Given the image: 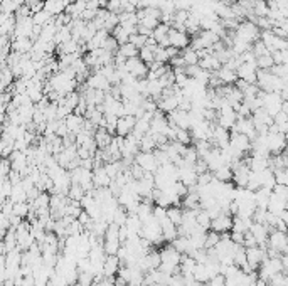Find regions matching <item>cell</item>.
Wrapping results in <instances>:
<instances>
[{"instance_id":"1","label":"cell","mask_w":288,"mask_h":286,"mask_svg":"<svg viewBox=\"0 0 288 286\" xmlns=\"http://www.w3.org/2000/svg\"><path fill=\"white\" fill-rule=\"evenodd\" d=\"M160 251V257H162V264H160V270L163 273L170 274H180V261H182V254L174 248L172 242H165L162 248H159Z\"/></svg>"},{"instance_id":"2","label":"cell","mask_w":288,"mask_h":286,"mask_svg":"<svg viewBox=\"0 0 288 286\" xmlns=\"http://www.w3.org/2000/svg\"><path fill=\"white\" fill-rule=\"evenodd\" d=\"M259 36H261V29L256 26L251 20H243V22L238 26V29L233 32V37L236 41L246 42V44L253 45L256 41H259Z\"/></svg>"},{"instance_id":"3","label":"cell","mask_w":288,"mask_h":286,"mask_svg":"<svg viewBox=\"0 0 288 286\" xmlns=\"http://www.w3.org/2000/svg\"><path fill=\"white\" fill-rule=\"evenodd\" d=\"M278 273H285V268H283V261H282V256L278 257H266L265 261H263V264L259 266L258 270V276L261 278V280L268 281L272 280L273 276H276Z\"/></svg>"},{"instance_id":"4","label":"cell","mask_w":288,"mask_h":286,"mask_svg":"<svg viewBox=\"0 0 288 286\" xmlns=\"http://www.w3.org/2000/svg\"><path fill=\"white\" fill-rule=\"evenodd\" d=\"M103 248L106 254H118L122 248V239H120V226L110 224L108 231H106L105 238H103Z\"/></svg>"},{"instance_id":"5","label":"cell","mask_w":288,"mask_h":286,"mask_svg":"<svg viewBox=\"0 0 288 286\" xmlns=\"http://www.w3.org/2000/svg\"><path fill=\"white\" fill-rule=\"evenodd\" d=\"M261 100H263V109H265L270 116H273V118L282 111L283 103H285L282 98V93H275V91H273V93H265V91H261Z\"/></svg>"},{"instance_id":"6","label":"cell","mask_w":288,"mask_h":286,"mask_svg":"<svg viewBox=\"0 0 288 286\" xmlns=\"http://www.w3.org/2000/svg\"><path fill=\"white\" fill-rule=\"evenodd\" d=\"M69 172H71V180H73V183L81 185L86 192H93L96 189L95 183H93V170L84 168V167H78Z\"/></svg>"},{"instance_id":"7","label":"cell","mask_w":288,"mask_h":286,"mask_svg":"<svg viewBox=\"0 0 288 286\" xmlns=\"http://www.w3.org/2000/svg\"><path fill=\"white\" fill-rule=\"evenodd\" d=\"M266 142H268V150L272 155H282L288 148V143L285 140V133L270 130L268 135H266Z\"/></svg>"},{"instance_id":"8","label":"cell","mask_w":288,"mask_h":286,"mask_svg":"<svg viewBox=\"0 0 288 286\" xmlns=\"http://www.w3.org/2000/svg\"><path fill=\"white\" fill-rule=\"evenodd\" d=\"M135 164H138L145 172H148V174H155L160 167L154 151H140V153L135 157Z\"/></svg>"},{"instance_id":"9","label":"cell","mask_w":288,"mask_h":286,"mask_svg":"<svg viewBox=\"0 0 288 286\" xmlns=\"http://www.w3.org/2000/svg\"><path fill=\"white\" fill-rule=\"evenodd\" d=\"M246 257H248V264H250L255 271H258L259 266L263 264V261L268 257V253H266V248L253 246V248H246Z\"/></svg>"},{"instance_id":"10","label":"cell","mask_w":288,"mask_h":286,"mask_svg":"<svg viewBox=\"0 0 288 286\" xmlns=\"http://www.w3.org/2000/svg\"><path fill=\"white\" fill-rule=\"evenodd\" d=\"M125 69L131 76H135L137 79H147L148 77V66L142 61L140 58H131L127 61Z\"/></svg>"},{"instance_id":"11","label":"cell","mask_w":288,"mask_h":286,"mask_svg":"<svg viewBox=\"0 0 288 286\" xmlns=\"http://www.w3.org/2000/svg\"><path fill=\"white\" fill-rule=\"evenodd\" d=\"M258 64L256 62H241V66L238 68V77L243 81H246V83H251V84H256V81H258Z\"/></svg>"},{"instance_id":"12","label":"cell","mask_w":288,"mask_h":286,"mask_svg":"<svg viewBox=\"0 0 288 286\" xmlns=\"http://www.w3.org/2000/svg\"><path fill=\"white\" fill-rule=\"evenodd\" d=\"M86 86L93 88V90H99V91H105V93H110L113 84L108 81V77L103 76L99 71H93V73H91V76L88 77Z\"/></svg>"},{"instance_id":"13","label":"cell","mask_w":288,"mask_h":286,"mask_svg":"<svg viewBox=\"0 0 288 286\" xmlns=\"http://www.w3.org/2000/svg\"><path fill=\"white\" fill-rule=\"evenodd\" d=\"M233 219H234V215H231V214L218 215L216 219H212L211 229H212V231H216V232H219V234L231 232V231H233Z\"/></svg>"},{"instance_id":"14","label":"cell","mask_w":288,"mask_h":286,"mask_svg":"<svg viewBox=\"0 0 288 286\" xmlns=\"http://www.w3.org/2000/svg\"><path fill=\"white\" fill-rule=\"evenodd\" d=\"M191 36L187 32H182V30H177V29H170L169 32V41H170V45L176 49H179V51H182V49L189 47L191 45Z\"/></svg>"},{"instance_id":"15","label":"cell","mask_w":288,"mask_h":286,"mask_svg":"<svg viewBox=\"0 0 288 286\" xmlns=\"http://www.w3.org/2000/svg\"><path fill=\"white\" fill-rule=\"evenodd\" d=\"M122 266L123 263L118 257V254H108L105 259V278H116Z\"/></svg>"},{"instance_id":"16","label":"cell","mask_w":288,"mask_h":286,"mask_svg":"<svg viewBox=\"0 0 288 286\" xmlns=\"http://www.w3.org/2000/svg\"><path fill=\"white\" fill-rule=\"evenodd\" d=\"M135 125H137V118L135 116H122V118H118V125H116V135L118 136H128L133 133L135 130Z\"/></svg>"},{"instance_id":"17","label":"cell","mask_w":288,"mask_h":286,"mask_svg":"<svg viewBox=\"0 0 288 286\" xmlns=\"http://www.w3.org/2000/svg\"><path fill=\"white\" fill-rule=\"evenodd\" d=\"M112 182H113V179L108 175L105 165H99V167L93 168V183L96 189H106V187L112 185Z\"/></svg>"},{"instance_id":"18","label":"cell","mask_w":288,"mask_h":286,"mask_svg":"<svg viewBox=\"0 0 288 286\" xmlns=\"http://www.w3.org/2000/svg\"><path fill=\"white\" fill-rule=\"evenodd\" d=\"M64 123H66V126H67V130H69L71 135L76 136L78 133L83 132L84 123H86V118H84V116H81V115H76V113H71V115L67 116L66 120H64Z\"/></svg>"},{"instance_id":"19","label":"cell","mask_w":288,"mask_h":286,"mask_svg":"<svg viewBox=\"0 0 288 286\" xmlns=\"http://www.w3.org/2000/svg\"><path fill=\"white\" fill-rule=\"evenodd\" d=\"M34 47V41L31 37H16L12 39V51L19 54H29Z\"/></svg>"},{"instance_id":"20","label":"cell","mask_w":288,"mask_h":286,"mask_svg":"<svg viewBox=\"0 0 288 286\" xmlns=\"http://www.w3.org/2000/svg\"><path fill=\"white\" fill-rule=\"evenodd\" d=\"M113 138H115V135H112V133H110L106 128H103V126H99L95 133V140H96V145H98L99 150H106V148L110 147V143L113 142Z\"/></svg>"},{"instance_id":"21","label":"cell","mask_w":288,"mask_h":286,"mask_svg":"<svg viewBox=\"0 0 288 286\" xmlns=\"http://www.w3.org/2000/svg\"><path fill=\"white\" fill-rule=\"evenodd\" d=\"M272 194H273V190H272V189H265V187H261V189L256 190V192H255V202H256V207H258V209H265V211H268L270 199H272Z\"/></svg>"},{"instance_id":"22","label":"cell","mask_w":288,"mask_h":286,"mask_svg":"<svg viewBox=\"0 0 288 286\" xmlns=\"http://www.w3.org/2000/svg\"><path fill=\"white\" fill-rule=\"evenodd\" d=\"M287 204H288V200H287V199H283V197H280L278 194L273 192V194H272V199H270L268 211H270V212H272V214L282 215V214L287 211Z\"/></svg>"},{"instance_id":"23","label":"cell","mask_w":288,"mask_h":286,"mask_svg":"<svg viewBox=\"0 0 288 286\" xmlns=\"http://www.w3.org/2000/svg\"><path fill=\"white\" fill-rule=\"evenodd\" d=\"M199 66L209 73H218L219 69L223 68L221 61L216 58V54H209V56H206V58H202L201 62H199Z\"/></svg>"},{"instance_id":"24","label":"cell","mask_w":288,"mask_h":286,"mask_svg":"<svg viewBox=\"0 0 288 286\" xmlns=\"http://www.w3.org/2000/svg\"><path fill=\"white\" fill-rule=\"evenodd\" d=\"M216 76L221 79V83L223 84H229V86H233V84H236L238 83V73L234 71V69H231V68H227V66H223L221 69H219L218 73H216Z\"/></svg>"},{"instance_id":"25","label":"cell","mask_w":288,"mask_h":286,"mask_svg":"<svg viewBox=\"0 0 288 286\" xmlns=\"http://www.w3.org/2000/svg\"><path fill=\"white\" fill-rule=\"evenodd\" d=\"M150 123L152 120L145 118V116H142V118H137V125H135V130L131 135L137 136L138 140H142L145 135H148L150 133Z\"/></svg>"},{"instance_id":"26","label":"cell","mask_w":288,"mask_h":286,"mask_svg":"<svg viewBox=\"0 0 288 286\" xmlns=\"http://www.w3.org/2000/svg\"><path fill=\"white\" fill-rule=\"evenodd\" d=\"M212 175H214L216 180H219V182H233V177H234V172H233V167L231 165H223L221 168H218L216 172H212Z\"/></svg>"},{"instance_id":"27","label":"cell","mask_w":288,"mask_h":286,"mask_svg":"<svg viewBox=\"0 0 288 286\" xmlns=\"http://www.w3.org/2000/svg\"><path fill=\"white\" fill-rule=\"evenodd\" d=\"M197 266V261L194 259L189 254H182V261H180V274H192Z\"/></svg>"},{"instance_id":"28","label":"cell","mask_w":288,"mask_h":286,"mask_svg":"<svg viewBox=\"0 0 288 286\" xmlns=\"http://www.w3.org/2000/svg\"><path fill=\"white\" fill-rule=\"evenodd\" d=\"M10 200H12L14 204H17V202H29V196H27V190L24 189L22 182L17 183V185H14Z\"/></svg>"},{"instance_id":"29","label":"cell","mask_w":288,"mask_h":286,"mask_svg":"<svg viewBox=\"0 0 288 286\" xmlns=\"http://www.w3.org/2000/svg\"><path fill=\"white\" fill-rule=\"evenodd\" d=\"M251 224H253V219H243V217H238V215H234V219H233V231L246 234V232L250 231Z\"/></svg>"},{"instance_id":"30","label":"cell","mask_w":288,"mask_h":286,"mask_svg":"<svg viewBox=\"0 0 288 286\" xmlns=\"http://www.w3.org/2000/svg\"><path fill=\"white\" fill-rule=\"evenodd\" d=\"M180 54H182V58H184V61H186L187 66H195V64H199V62H201L199 52L195 51V49H192L191 45H189V47H186V49H182V51H180Z\"/></svg>"},{"instance_id":"31","label":"cell","mask_w":288,"mask_h":286,"mask_svg":"<svg viewBox=\"0 0 288 286\" xmlns=\"http://www.w3.org/2000/svg\"><path fill=\"white\" fill-rule=\"evenodd\" d=\"M167 215H169V219L174 222V224L179 227L180 224H182V219H184V207L180 206H170L169 209H167Z\"/></svg>"},{"instance_id":"32","label":"cell","mask_w":288,"mask_h":286,"mask_svg":"<svg viewBox=\"0 0 288 286\" xmlns=\"http://www.w3.org/2000/svg\"><path fill=\"white\" fill-rule=\"evenodd\" d=\"M155 51H157V47L145 45V47L140 49V54H138V58H140L147 66H152L155 62Z\"/></svg>"},{"instance_id":"33","label":"cell","mask_w":288,"mask_h":286,"mask_svg":"<svg viewBox=\"0 0 288 286\" xmlns=\"http://www.w3.org/2000/svg\"><path fill=\"white\" fill-rule=\"evenodd\" d=\"M32 20H34V24L35 26H48V24H51L52 20H54V15L52 14H49L48 10H41V12H37V14H34L32 15Z\"/></svg>"},{"instance_id":"34","label":"cell","mask_w":288,"mask_h":286,"mask_svg":"<svg viewBox=\"0 0 288 286\" xmlns=\"http://www.w3.org/2000/svg\"><path fill=\"white\" fill-rule=\"evenodd\" d=\"M118 54H122L123 58H127V59L138 58V54H140V49H138L135 44H131V42H127V44L120 45V49H118Z\"/></svg>"},{"instance_id":"35","label":"cell","mask_w":288,"mask_h":286,"mask_svg":"<svg viewBox=\"0 0 288 286\" xmlns=\"http://www.w3.org/2000/svg\"><path fill=\"white\" fill-rule=\"evenodd\" d=\"M69 41H73V32H71V27L69 26L61 27V29L58 30V34H56V37H54L56 45H63V44H66V42H69Z\"/></svg>"},{"instance_id":"36","label":"cell","mask_w":288,"mask_h":286,"mask_svg":"<svg viewBox=\"0 0 288 286\" xmlns=\"http://www.w3.org/2000/svg\"><path fill=\"white\" fill-rule=\"evenodd\" d=\"M157 140H155V136L154 135H145L144 138L140 140V150L142 151H155L157 150Z\"/></svg>"},{"instance_id":"37","label":"cell","mask_w":288,"mask_h":286,"mask_svg":"<svg viewBox=\"0 0 288 286\" xmlns=\"http://www.w3.org/2000/svg\"><path fill=\"white\" fill-rule=\"evenodd\" d=\"M31 214V204L29 202H17L14 204V212L12 215H17L20 219H27Z\"/></svg>"},{"instance_id":"38","label":"cell","mask_w":288,"mask_h":286,"mask_svg":"<svg viewBox=\"0 0 288 286\" xmlns=\"http://www.w3.org/2000/svg\"><path fill=\"white\" fill-rule=\"evenodd\" d=\"M176 142H179V143L186 145V147H189V145H194V138H192L191 130L177 128V133H176Z\"/></svg>"},{"instance_id":"39","label":"cell","mask_w":288,"mask_h":286,"mask_svg":"<svg viewBox=\"0 0 288 286\" xmlns=\"http://www.w3.org/2000/svg\"><path fill=\"white\" fill-rule=\"evenodd\" d=\"M211 222H212V217L209 215V212L206 209H201L197 212V224L201 226L202 229H206V231H209L211 229Z\"/></svg>"},{"instance_id":"40","label":"cell","mask_w":288,"mask_h":286,"mask_svg":"<svg viewBox=\"0 0 288 286\" xmlns=\"http://www.w3.org/2000/svg\"><path fill=\"white\" fill-rule=\"evenodd\" d=\"M84 196H86V190H84L81 185H78V183H73L71 189H69V192H67V197L73 199V200H78V202H81Z\"/></svg>"},{"instance_id":"41","label":"cell","mask_w":288,"mask_h":286,"mask_svg":"<svg viewBox=\"0 0 288 286\" xmlns=\"http://www.w3.org/2000/svg\"><path fill=\"white\" fill-rule=\"evenodd\" d=\"M112 36L115 37L116 41H118V44H120V45H123V44H127V42H130V37H131L130 34H128V30L123 29L122 26L116 27V29L112 32Z\"/></svg>"},{"instance_id":"42","label":"cell","mask_w":288,"mask_h":286,"mask_svg":"<svg viewBox=\"0 0 288 286\" xmlns=\"http://www.w3.org/2000/svg\"><path fill=\"white\" fill-rule=\"evenodd\" d=\"M182 158H184V162H187V164L194 165L201 157H199V153H197V150H195L194 145H189V147L186 148V151H184Z\"/></svg>"},{"instance_id":"43","label":"cell","mask_w":288,"mask_h":286,"mask_svg":"<svg viewBox=\"0 0 288 286\" xmlns=\"http://www.w3.org/2000/svg\"><path fill=\"white\" fill-rule=\"evenodd\" d=\"M219 241H221V234H219V232H216V231H212V229H209L208 238H206V249L216 248V246L219 244Z\"/></svg>"},{"instance_id":"44","label":"cell","mask_w":288,"mask_h":286,"mask_svg":"<svg viewBox=\"0 0 288 286\" xmlns=\"http://www.w3.org/2000/svg\"><path fill=\"white\" fill-rule=\"evenodd\" d=\"M256 64H258L259 69H272L275 66V59H273L272 54H266L256 59Z\"/></svg>"},{"instance_id":"45","label":"cell","mask_w":288,"mask_h":286,"mask_svg":"<svg viewBox=\"0 0 288 286\" xmlns=\"http://www.w3.org/2000/svg\"><path fill=\"white\" fill-rule=\"evenodd\" d=\"M251 51L255 52L256 59H258V58H261V56L272 54V52L268 51V47H266V44L261 41V39H259V41H256V42H255V44H253V47H251Z\"/></svg>"},{"instance_id":"46","label":"cell","mask_w":288,"mask_h":286,"mask_svg":"<svg viewBox=\"0 0 288 286\" xmlns=\"http://www.w3.org/2000/svg\"><path fill=\"white\" fill-rule=\"evenodd\" d=\"M128 215H130V214L127 212L125 207L120 206L118 209H116V212H115V217H113V224H116V226H123V224H127Z\"/></svg>"},{"instance_id":"47","label":"cell","mask_w":288,"mask_h":286,"mask_svg":"<svg viewBox=\"0 0 288 286\" xmlns=\"http://www.w3.org/2000/svg\"><path fill=\"white\" fill-rule=\"evenodd\" d=\"M105 9H108V12H112V14H122L123 12V9H122V0H108L106 2V7Z\"/></svg>"},{"instance_id":"48","label":"cell","mask_w":288,"mask_h":286,"mask_svg":"<svg viewBox=\"0 0 288 286\" xmlns=\"http://www.w3.org/2000/svg\"><path fill=\"white\" fill-rule=\"evenodd\" d=\"M78 283L81 286H95V274L93 273H80Z\"/></svg>"},{"instance_id":"49","label":"cell","mask_w":288,"mask_h":286,"mask_svg":"<svg viewBox=\"0 0 288 286\" xmlns=\"http://www.w3.org/2000/svg\"><path fill=\"white\" fill-rule=\"evenodd\" d=\"M130 42H131V44L137 45L138 49H142V47H145V45H147L148 37L147 36H142V34H133V36L130 37Z\"/></svg>"},{"instance_id":"50","label":"cell","mask_w":288,"mask_h":286,"mask_svg":"<svg viewBox=\"0 0 288 286\" xmlns=\"http://www.w3.org/2000/svg\"><path fill=\"white\" fill-rule=\"evenodd\" d=\"M154 217L157 219L160 224H162V222L165 221L167 217H169V215H167V209H165V207L155 206V207H154Z\"/></svg>"},{"instance_id":"51","label":"cell","mask_w":288,"mask_h":286,"mask_svg":"<svg viewBox=\"0 0 288 286\" xmlns=\"http://www.w3.org/2000/svg\"><path fill=\"white\" fill-rule=\"evenodd\" d=\"M194 7V0H176V9L177 10H192Z\"/></svg>"},{"instance_id":"52","label":"cell","mask_w":288,"mask_h":286,"mask_svg":"<svg viewBox=\"0 0 288 286\" xmlns=\"http://www.w3.org/2000/svg\"><path fill=\"white\" fill-rule=\"evenodd\" d=\"M169 286H187L184 274H174V276H170Z\"/></svg>"},{"instance_id":"53","label":"cell","mask_w":288,"mask_h":286,"mask_svg":"<svg viewBox=\"0 0 288 286\" xmlns=\"http://www.w3.org/2000/svg\"><path fill=\"white\" fill-rule=\"evenodd\" d=\"M10 172H12V164H10L9 158H2V179L9 177Z\"/></svg>"},{"instance_id":"54","label":"cell","mask_w":288,"mask_h":286,"mask_svg":"<svg viewBox=\"0 0 288 286\" xmlns=\"http://www.w3.org/2000/svg\"><path fill=\"white\" fill-rule=\"evenodd\" d=\"M253 246H258V241L250 231L244 234V248H253Z\"/></svg>"},{"instance_id":"55","label":"cell","mask_w":288,"mask_h":286,"mask_svg":"<svg viewBox=\"0 0 288 286\" xmlns=\"http://www.w3.org/2000/svg\"><path fill=\"white\" fill-rule=\"evenodd\" d=\"M208 286H226V276L224 274H218L208 283Z\"/></svg>"},{"instance_id":"56","label":"cell","mask_w":288,"mask_h":286,"mask_svg":"<svg viewBox=\"0 0 288 286\" xmlns=\"http://www.w3.org/2000/svg\"><path fill=\"white\" fill-rule=\"evenodd\" d=\"M231 239H233L236 244H240V246H244V234L243 232H234V231H231Z\"/></svg>"},{"instance_id":"57","label":"cell","mask_w":288,"mask_h":286,"mask_svg":"<svg viewBox=\"0 0 288 286\" xmlns=\"http://www.w3.org/2000/svg\"><path fill=\"white\" fill-rule=\"evenodd\" d=\"M255 286H270V283H268V281H265V280H261V278H258V281H256Z\"/></svg>"},{"instance_id":"58","label":"cell","mask_w":288,"mask_h":286,"mask_svg":"<svg viewBox=\"0 0 288 286\" xmlns=\"http://www.w3.org/2000/svg\"><path fill=\"white\" fill-rule=\"evenodd\" d=\"M285 140H287V143H288V132L285 133Z\"/></svg>"},{"instance_id":"59","label":"cell","mask_w":288,"mask_h":286,"mask_svg":"<svg viewBox=\"0 0 288 286\" xmlns=\"http://www.w3.org/2000/svg\"><path fill=\"white\" fill-rule=\"evenodd\" d=\"M287 150H288V148H287Z\"/></svg>"}]
</instances>
